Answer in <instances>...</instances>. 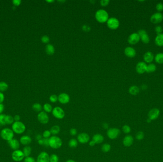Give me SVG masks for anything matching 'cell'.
Here are the masks:
<instances>
[{"instance_id": "681fc988", "label": "cell", "mask_w": 163, "mask_h": 162, "mask_svg": "<svg viewBox=\"0 0 163 162\" xmlns=\"http://www.w3.org/2000/svg\"><path fill=\"white\" fill-rule=\"evenodd\" d=\"M43 141H44V144L43 145H45V146H49V138H43Z\"/></svg>"}, {"instance_id": "7dc6e473", "label": "cell", "mask_w": 163, "mask_h": 162, "mask_svg": "<svg viewBox=\"0 0 163 162\" xmlns=\"http://www.w3.org/2000/svg\"><path fill=\"white\" fill-rule=\"evenodd\" d=\"M70 134L72 136H75L77 134V130L74 128H72L70 130Z\"/></svg>"}, {"instance_id": "91938a15", "label": "cell", "mask_w": 163, "mask_h": 162, "mask_svg": "<svg viewBox=\"0 0 163 162\" xmlns=\"http://www.w3.org/2000/svg\"><path fill=\"white\" fill-rule=\"evenodd\" d=\"M38 143L39 145H43L44 144V141H43V138H42L40 140H39L38 141Z\"/></svg>"}, {"instance_id": "f546056e", "label": "cell", "mask_w": 163, "mask_h": 162, "mask_svg": "<svg viewBox=\"0 0 163 162\" xmlns=\"http://www.w3.org/2000/svg\"><path fill=\"white\" fill-rule=\"evenodd\" d=\"M156 69V66L155 64L153 63H150L147 65L146 72L148 73H151L154 72Z\"/></svg>"}, {"instance_id": "f5cc1de1", "label": "cell", "mask_w": 163, "mask_h": 162, "mask_svg": "<svg viewBox=\"0 0 163 162\" xmlns=\"http://www.w3.org/2000/svg\"><path fill=\"white\" fill-rule=\"evenodd\" d=\"M4 100V94L0 92V104H2Z\"/></svg>"}, {"instance_id": "7a4b0ae2", "label": "cell", "mask_w": 163, "mask_h": 162, "mask_svg": "<svg viewBox=\"0 0 163 162\" xmlns=\"http://www.w3.org/2000/svg\"><path fill=\"white\" fill-rule=\"evenodd\" d=\"M0 135L3 140L8 142L14 138V133L12 128H4L0 132Z\"/></svg>"}, {"instance_id": "8d00e7d4", "label": "cell", "mask_w": 163, "mask_h": 162, "mask_svg": "<svg viewBox=\"0 0 163 162\" xmlns=\"http://www.w3.org/2000/svg\"><path fill=\"white\" fill-rule=\"evenodd\" d=\"M8 86L6 83L5 82H0V91L4 92L8 89Z\"/></svg>"}, {"instance_id": "ee69618b", "label": "cell", "mask_w": 163, "mask_h": 162, "mask_svg": "<svg viewBox=\"0 0 163 162\" xmlns=\"http://www.w3.org/2000/svg\"><path fill=\"white\" fill-rule=\"evenodd\" d=\"M24 161V162H36L35 159L31 156L25 157Z\"/></svg>"}, {"instance_id": "2e32d148", "label": "cell", "mask_w": 163, "mask_h": 162, "mask_svg": "<svg viewBox=\"0 0 163 162\" xmlns=\"http://www.w3.org/2000/svg\"><path fill=\"white\" fill-rule=\"evenodd\" d=\"M147 65L146 63L143 61L139 62L136 64L135 69L136 72L140 74H143L146 72Z\"/></svg>"}, {"instance_id": "4dcf8cb0", "label": "cell", "mask_w": 163, "mask_h": 162, "mask_svg": "<svg viewBox=\"0 0 163 162\" xmlns=\"http://www.w3.org/2000/svg\"><path fill=\"white\" fill-rule=\"evenodd\" d=\"M78 145V142L76 139L72 138L68 142V145L70 148H76Z\"/></svg>"}, {"instance_id": "9a60e30c", "label": "cell", "mask_w": 163, "mask_h": 162, "mask_svg": "<svg viewBox=\"0 0 163 162\" xmlns=\"http://www.w3.org/2000/svg\"><path fill=\"white\" fill-rule=\"evenodd\" d=\"M37 162H50V155L47 152H41L37 157Z\"/></svg>"}, {"instance_id": "5b68a950", "label": "cell", "mask_w": 163, "mask_h": 162, "mask_svg": "<svg viewBox=\"0 0 163 162\" xmlns=\"http://www.w3.org/2000/svg\"><path fill=\"white\" fill-rule=\"evenodd\" d=\"M121 134V131L117 128H109L106 132L108 138L111 140H115L118 138Z\"/></svg>"}, {"instance_id": "f6af8a7d", "label": "cell", "mask_w": 163, "mask_h": 162, "mask_svg": "<svg viewBox=\"0 0 163 162\" xmlns=\"http://www.w3.org/2000/svg\"><path fill=\"white\" fill-rule=\"evenodd\" d=\"M155 32H156L157 35L159 34L162 33V32L163 31V28L161 26L158 25L155 27Z\"/></svg>"}, {"instance_id": "83f0119b", "label": "cell", "mask_w": 163, "mask_h": 162, "mask_svg": "<svg viewBox=\"0 0 163 162\" xmlns=\"http://www.w3.org/2000/svg\"><path fill=\"white\" fill-rule=\"evenodd\" d=\"M60 128L58 125H55L52 126L50 130L51 134H52V135H56L57 134H58L60 132Z\"/></svg>"}, {"instance_id": "3957f363", "label": "cell", "mask_w": 163, "mask_h": 162, "mask_svg": "<svg viewBox=\"0 0 163 162\" xmlns=\"http://www.w3.org/2000/svg\"><path fill=\"white\" fill-rule=\"evenodd\" d=\"M26 126L23 122L21 121L14 122L12 124V129L14 134H23L26 130Z\"/></svg>"}, {"instance_id": "f907efd6", "label": "cell", "mask_w": 163, "mask_h": 162, "mask_svg": "<svg viewBox=\"0 0 163 162\" xmlns=\"http://www.w3.org/2000/svg\"><path fill=\"white\" fill-rule=\"evenodd\" d=\"M82 29L83 31H90L91 28L89 26H87L86 25H84L83 26Z\"/></svg>"}, {"instance_id": "03108f58", "label": "cell", "mask_w": 163, "mask_h": 162, "mask_svg": "<svg viewBox=\"0 0 163 162\" xmlns=\"http://www.w3.org/2000/svg\"><path fill=\"white\" fill-rule=\"evenodd\" d=\"M0 137H1V135H0Z\"/></svg>"}, {"instance_id": "680465c9", "label": "cell", "mask_w": 163, "mask_h": 162, "mask_svg": "<svg viewBox=\"0 0 163 162\" xmlns=\"http://www.w3.org/2000/svg\"><path fill=\"white\" fill-rule=\"evenodd\" d=\"M42 138V136L41 135V134H37L36 136V139L37 141H38L39 140H40Z\"/></svg>"}, {"instance_id": "d590c367", "label": "cell", "mask_w": 163, "mask_h": 162, "mask_svg": "<svg viewBox=\"0 0 163 162\" xmlns=\"http://www.w3.org/2000/svg\"><path fill=\"white\" fill-rule=\"evenodd\" d=\"M59 158L58 156L55 154L50 155V162H58Z\"/></svg>"}, {"instance_id": "30bf717a", "label": "cell", "mask_w": 163, "mask_h": 162, "mask_svg": "<svg viewBox=\"0 0 163 162\" xmlns=\"http://www.w3.org/2000/svg\"><path fill=\"white\" fill-rule=\"evenodd\" d=\"M77 141L82 144H85L89 143L90 140L89 135L86 133H81L77 136Z\"/></svg>"}, {"instance_id": "9f6ffc18", "label": "cell", "mask_w": 163, "mask_h": 162, "mask_svg": "<svg viewBox=\"0 0 163 162\" xmlns=\"http://www.w3.org/2000/svg\"><path fill=\"white\" fill-rule=\"evenodd\" d=\"M102 127L103 128H104L105 129H108L109 128V124L107 123H104L102 124Z\"/></svg>"}, {"instance_id": "d6a6232c", "label": "cell", "mask_w": 163, "mask_h": 162, "mask_svg": "<svg viewBox=\"0 0 163 162\" xmlns=\"http://www.w3.org/2000/svg\"><path fill=\"white\" fill-rule=\"evenodd\" d=\"M111 149V145L108 143H104L101 146V150L104 153H108Z\"/></svg>"}, {"instance_id": "8992f818", "label": "cell", "mask_w": 163, "mask_h": 162, "mask_svg": "<svg viewBox=\"0 0 163 162\" xmlns=\"http://www.w3.org/2000/svg\"><path fill=\"white\" fill-rule=\"evenodd\" d=\"M11 157L14 161L16 162H21L25 158L23 151L19 149L14 151L11 155Z\"/></svg>"}, {"instance_id": "f1b7e54d", "label": "cell", "mask_w": 163, "mask_h": 162, "mask_svg": "<svg viewBox=\"0 0 163 162\" xmlns=\"http://www.w3.org/2000/svg\"><path fill=\"white\" fill-rule=\"evenodd\" d=\"M155 61L160 64H163V53L160 52L156 54L154 58Z\"/></svg>"}, {"instance_id": "8fae6325", "label": "cell", "mask_w": 163, "mask_h": 162, "mask_svg": "<svg viewBox=\"0 0 163 162\" xmlns=\"http://www.w3.org/2000/svg\"><path fill=\"white\" fill-rule=\"evenodd\" d=\"M163 20V15L161 13H156L150 17V21L153 24H159Z\"/></svg>"}, {"instance_id": "484cf974", "label": "cell", "mask_w": 163, "mask_h": 162, "mask_svg": "<svg viewBox=\"0 0 163 162\" xmlns=\"http://www.w3.org/2000/svg\"><path fill=\"white\" fill-rule=\"evenodd\" d=\"M139 91L140 89L139 88L136 86H130L129 89V92L131 95L133 96H135L137 95L139 93Z\"/></svg>"}, {"instance_id": "ac0fdd59", "label": "cell", "mask_w": 163, "mask_h": 162, "mask_svg": "<svg viewBox=\"0 0 163 162\" xmlns=\"http://www.w3.org/2000/svg\"><path fill=\"white\" fill-rule=\"evenodd\" d=\"M70 97L69 96L65 93L60 94L58 97V101H59L60 103L62 104H66L69 102Z\"/></svg>"}, {"instance_id": "1f68e13d", "label": "cell", "mask_w": 163, "mask_h": 162, "mask_svg": "<svg viewBox=\"0 0 163 162\" xmlns=\"http://www.w3.org/2000/svg\"><path fill=\"white\" fill-rule=\"evenodd\" d=\"M14 122V117L10 115H6L5 117V123L6 124L10 125L12 124Z\"/></svg>"}, {"instance_id": "74e56055", "label": "cell", "mask_w": 163, "mask_h": 162, "mask_svg": "<svg viewBox=\"0 0 163 162\" xmlns=\"http://www.w3.org/2000/svg\"><path fill=\"white\" fill-rule=\"evenodd\" d=\"M131 131V128L128 125H124L122 127V131L126 134H129Z\"/></svg>"}, {"instance_id": "5bb4252c", "label": "cell", "mask_w": 163, "mask_h": 162, "mask_svg": "<svg viewBox=\"0 0 163 162\" xmlns=\"http://www.w3.org/2000/svg\"><path fill=\"white\" fill-rule=\"evenodd\" d=\"M160 115V110L156 108H154L149 111L148 114V119L150 120H155Z\"/></svg>"}, {"instance_id": "603a6c76", "label": "cell", "mask_w": 163, "mask_h": 162, "mask_svg": "<svg viewBox=\"0 0 163 162\" xmlns=\"http://www.w3.org/2000/svg\"><path fill=\"white\" fill-rule=\"evenodd\" d=\"M104 136L100 134H94L92 138V140L94 141L96 144H100L102 143L104 141Z\"/></svg>"}, {"instance_id": "6da1fadb", "label": "cell", "mask_w": 163, "mask_h": 162, "mask_svg": "<svg viewBox=\"0 0 163 162\" xmlns=\"http://www.w3.org/2000/svg\"><path fill=\"white\" fill-rule=\"evenodd\" d=\"M49 146L50 147L57 149L61 148L62 145V139L57 135H52L49 138Z\"/></svg>"}, {"instance_id": "e0dca14e", "label": "cell", "mask_w": 163, "mask_h": 162, "mask_svg": "<svg viewBox=\"0 0 163 162\" xmlns=\"http://www.w3.org/2000/svg\"><path fill=\"white\" fill-rule=\"evenodd\" d=\"M8 144L10 147L14 150H16L19 149L20 147V142L16 138H13L10 141L8 142Z\"/></svg>"}, {"instance_id": "d4e9b609", "label": "cell", "mask_w": 163, "mask_h": 162, "mask_svg": "<svg viewBox=\"0 0 163 162\" xmlns=\"http://www.w3.org/2000/svg\"><path fill=\"white\" fill-rule=\"evenodd\" d=\"M45 51L49 55H52L55 52V48L52 44H47L45 47Z\"/></svg>"}, {"instance_id": "816d5d0a", "label": "cell", "mask_w": 163, "mask_h": 162, "mask_svg": "<svg viewBox=\"0 0 163 162\" xmlns=\"http://www.w3.org/2000/svg\"><path fill=\"white\" fill-rule=\"evenodd\" d=\"M13 4L15 6H19L21 3V0H14L13 1Z\"/></svg>"}, {"instance_id": "bcb514c9", "label": "cell", "mask_w": 163, "mask_h": 162, "mask_svg": "<svg viewBox=\"0 0 163 162\" xmlns=\"http://www.w3.org/2000/svg\"><path fill=\"white\" fill-rule=\"evenodd\" d=\"M41 41L44 43H48L50 42V38L48 36L45 35L41 38Z\"/></svg>"}, {"instance_id": "f35d334b", "label": "cell", "mask_w": 163, "mask_h": 162, "mask_svg": "<svg viewBox=\"0 0 163 162\" xmlns=\"http://www.w3.org/2000/svg\"><path fill=\"white\" fill-rule=\"evenodd\" d=\"M5 117L6 115L5 114H0V124L2 126L6 125L5 123Z\"/></svg>"}, {"instance_id": "9c48e42d", "label": "cell", "mask_w": 163, "mask_h": 162, "mask_svg": "<svg viewBox=\"0 0 163 162\" xmlns=\"http://www.w3.org/2000/svg\"><path fill=\"white\" fill-rule=\"evenodd\" d=\"M37 119L40 123L43 124H46L48 123L49 117L47 113L45 112L44 111H42L38 114Z\"/></svg>"}, {"instance_id": "be15d7a7", "label": "cell", "mask_w": 163, "mask_h": 162, "mask_svg": "<svg viewBox=\"0 0 163 162\" xmlns=\"http://www.w3.org/2000/svg\"><path fill=\"white\" fill-rule=\"evenodd\" d=\"M46 2L48 3H52L53 2V1H46Z\"/></svg>"}, {"instance_id": "b9f144b4", "label": "cell", "mask_w": 163, "mask_h": 162, "mask_svg": "<svg viewBox=\"0 0 163 162\" xmlns=\"http://www.w3.org/2000/svg\"><path fill=\"white\" fill-rule=\"evenodd\" d=\"M49 100L52 103H56L58 101V97L56 95H52L50 96Z\"/></svg>"}, {"instance_id": "d6986e66", "label": "cell", "mask_w": 163, "mask_h": 162, "mask_svg": "<svg viewBox=\"0 0 163 162\" xmlns=\"http://www.w3.org/2000/svg\"><path fill=\"white\" fill-rule=\"evenodd\" d=\"M19 141L21 145L24 146H27L31 143L32 139L28 135H24L20 138Z\"/></svg>"}, {"instance_id": "836d02e7", "label": "cell", "mask_w": 163, "mask_h": 162, "mask_svg": "<svg viewBox=\"0 0 163 162\" xmlns=\"http://www.w3.org/2000/svg\"><path fill=\"white\" fill-rule=\"evenodd\" d=\"M32 109L36 112H38V113L41 112L43 108L42 105L38 103L34 104L32 106Z\"/></svg>"}, {"instance_id": "6f0895ef", "label": "cell", "mask_w": 163, "mask_h": 162, "mask_svg": "<svg viewBox=\"0 0 163 162\" xmlns=\"http://www.w3.org/2000/svg\"><path fill=\"white\" fill-rule=\"evenodd\" d=\"M89 145L91 147H93V146H94L95 145H96V143L93 140H91V141H89Z\"/></svg>"}, {"instance_id": "ab89813d", "label": "cell", "mask_w": 163, "mask_h": 162, "mask_svg": "<svg viewBox=\"0 0 163 162\" xmlns=\"http://www.w3.org/2000/svg\"><path fill=\"white\" fill-rule=\"evenodd\" d=\"M51 133L50 130H46L42 133V136L44 138H49L51 136Z\"/></svg>"}, {"instance_id": "60d3db41", "label": "cell", "mask_w": 163, "mask_h": 162, "mask_svg": "<svg viewBox=\"0 0 163 162\" xmlns=\"http://www.w3.org/2000/svg\"><path fill=\"white\" fill-rule=\"evenodd\" d=\"M144 134L142 131H139L136 134V139L138 140H142L144 138Z\"/></svg>"}, {"instance_id": "003e7915", "label": "cell", "mask_w": 163, "mask_h": 162, "mask_svg": "<svg viewBox=\"0 0 163 162\" xmlns=\"http://www.w3.org/2000/svg\"></svg>"}, {"instance_id": "7402d4cb", "label": "cell", "mask_w": 163, "mask_h": 162, "mask_svg": "<svg viewBox=\"0 0 163 162\" xmlns=\"http://www.w3.org/2000/svg\"><path fill=\"white\" fill-rule=\"evenodd\" d=\"M154 56L152 52H147L145 53L143 56V59L145 62L148 63H151L154 59Z\"/></svg>"}, {"instance_id": "db71d44e", "label": "cell", "mask_w": 163, "mask_h": 162, "mask_svg": "<svg viewBox=\"0 0 163 162\" xmlns=\"http://www.w3.org/2000/svg\"><path fill=\"white\" fill-rule=\"evenodd\" d=\"M14 122H17V121H20L21 120V117L19 115H16L14 117Z\"/></svg>"}, {"instance_id": "c3c4849f", "label": "cell", "mask_w": 163, "mask_h": 162, "mask_svg": "<svg viewBox=\"0 0 163 162\" xmlns=\"http://www.w3.org/2000/svg\"><path fill=\"white\" fill-rule=\"evenodd\" d=\"M110 1L108 0H103L100 2V4L103 6H106L109 4Z\"/></svg>"}, {"instance_id": "277c9868", "label": "cell", "mask_w": 163, "mask_h": 162, "mask_svg": "<svg viewBox=\"0 0 163 162\" xmlns=\"http://www.w3.org/2000/svg\"><path fill=\"white\" fill-rule=\"evenodd\" d=\"M95 17L96 20L102 23L107 22L109 19V15L107 12L103 9L97 10L95 14Z\"/></svg>"}, {"instance_id": "94428289", "label": "cell", "mask_w": 163, "mask_h": 162, "mask_svg": "<svg viewBox=\"0 0 163 162\" xmlns=\"http://www.w3.org/2000/svg\"><path fill=\"white\" fill-rule=\"evenodd\" d=\"M141 89L143 90H146L147 89V86L146 85V84H143L141 86Z\"/></svg>"}, {"instance_id": "11a10c76", "label": "cell", "mask_w": 163, "mask_h": 162, "mask_svg": "<svg viewBox=\"0 0 163 162\" xmlns=\"http://www.w3.org/2000/svg\"><path fill=\"white\" fill-rule=\"evenodd\" d=\"M4 109V106L3 104H0V114H3Z\"/></svg>"}, {"instance_id": "4316f807", "label": "cell", "mask_w": 163, "mask_h": 162, "mask_svg": "<svg viewBox=\"0 0 163 162\" xmlns=\"http://www.w3.org/2000/svg\"><path fill=\"white\" fill-rule=\"evenodd\" d=\"M22 151H23V152L24 156H25V157H28V156H30L31 154V151H32V149H31V147H30L29 145L24 146V147L23 148Z\"/></svg>"}, {"instance_id": "6125c7cd", "label": "cell", "mask_w": 163, "mask_h": 162, "mask_svg": "<svg viewBox=\"0 0 163 162\" xmlns=\"http://www.w3.org/2000/svg\"><path fill=\"white\" fill-rule=\"evenodd\" d=\"M66 162H77L75 161L72 160V159H69V160H67Z\"/></svg>"}, {"instance_id": "cb8c5ba5", "label": "cell", "mask_w": 163, "mask_h": 162, "mask_svg": "<svg viewBox=\"0 0 163 162\" xmlns=\"http://www.w3.org/2000/svg\"><path fill=\"white\" fill-rule=\"evenodd\" d=\"M155 43L158 47H163V33H161L156 35L155 40Z\"/></svg>"}, {"instance_id": "7bdbcfd3", "label": "cell", "mask_w": 163, "mask_h": 162, "mask_svg": "<svg viewBox=\"0 0 163 162\" xmlns=\"http://www.w3.org/2000/svg\"><path fill=\"white\" fill-rule=\"evenodd\" d=\"M156 10L158 13H161L163 10V4L162 3H159L156 5Z\"/></svg>"}, {"instance_id": "52a82bcc", "label": "cell", "mask_w": 163, "mask_h": 162, "mask_svg": "<svg viewBox=\"0 0 163 162\" xmlns=\"http://www.w3.org/2000/svg\"><path fill=\"white\" fill-rule=\"evenodd\" d=\"M52 113L53 116L58 119H62L65 117V112L61 107H54Z\"/></svg>"}, {"instance_id": "44dd1931", "label": "cell", "mask_w": 163, "mask_h": 162, "mask_svg": "<svg viewBox=\"0 0 163 162\" xmlns=\"http://www.w3.org/2000/svg\"><path fill=\"white\" fill-rule=\"evenodd\" d=\"M134 142V138L131 135H126L123 140V144L125 147H130L132 145Z\"/></svg>"}, {"instance_id": "ba28073f", "label": "cell", "mask_w": 163, "mask_h": 162, "mask_svg": "<svg viewBox=\"0 0 163 162\" xmlns=\"http://www.w3.org/2000/svg\"><path fill=\"white\" fill-rule=\"evenodd\" d=\"M106 22L108 27L111 30H116L119 27L120 25L119 21L116 18H109Z\"/></svg>"}, {"instance_id": "e575fe53", "label": "cell", "mask_w": 163, "mask_h": 162, "mask_svg": "<svg viewBox=\"0 0 163 162\" xmlns=\"http://www.w3.org/2000/svg\"><path fill=\"white\" fill-rule=\"evenodd\" d=\"M43 109L44 111L47 113H50L52 112L53 109L51 105L49 103H45L43 106Z\"/></svg>"}, {"instance_id": "4fadbf2b", "label": "cell", "mask_w": 163, "mask_h": 162, "mask_svg": "<svg viewBox=\"0 0 163 162\" xmlns=\"http://www.w3.org/2000/svg\"><path fill=\"white\" fill-rule=\"evenodd\" d=\"M140 37L137 33H133L129 35L128 38V42L130 44L135 45L138 43Z\"/></svg>"}, {"instance_id": "e7e4bbea", "label": "cell", "mask_w": 163, "mask_h": 162, "mask_svg": "<svg viewBox=\"0 0 163 162\" xmlns=\"http://www.w3.org/2000/svg\"><path fill=\"white\" fill-rule=\"evenodd\" d=\"M151 120H150L149 119H147V122L150 123V122H151Z\"/></svg>"}, {"instance_id": "ffe728a7", "label": "cell", "mask_w": 163, "mask_h": 162, "mask_svg": "<svg viewBox=\"0 0 163 162\" xmlns=\"http://www.w3.org/2000/svg\"><path fill=\"white\" fill-rule=\"evenodd\" d=\"M124 53L125 55L130 58H134L136 54V52L135 48L131 47H128L125 48Z\"/></svg>"}, {"instance_id": "7c38bea8", "label": "cell", "mask_w": 163, "mask_h": 162, "mask_svg": "<svg viewBox=\"0 0 163 162\" xmlns=\"http://www.w3.org/2000/svg\"><path fill=\"white\" fill-rule=\"evenodd\" d=\"M137 33L140 37V40L145 44H148L150 42V38L146 30L141 29L139 30Z\"/></svg>"}]
</instances>
